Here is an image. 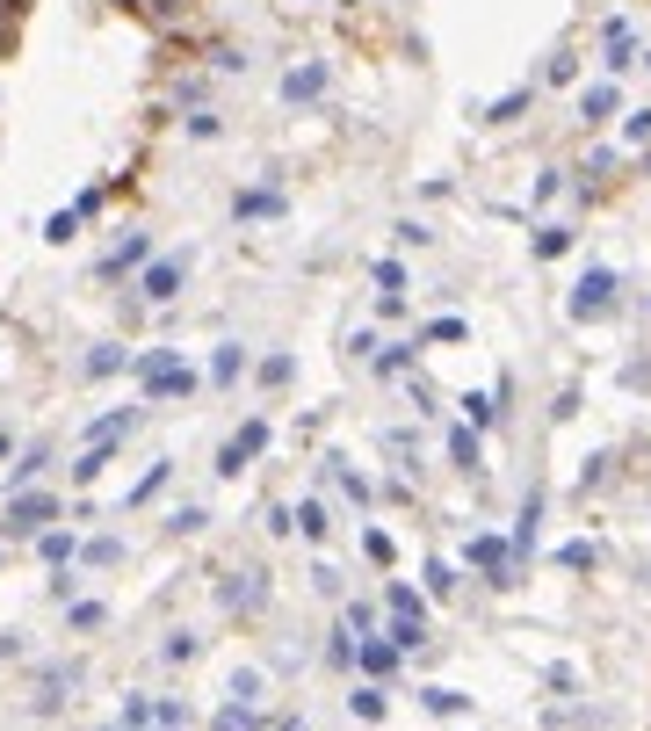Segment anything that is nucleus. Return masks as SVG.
Here are the masks:
<instances>
[{
	"instance_id": "nucleus-1",
	"label": "nucleus",
	"mask_w": 651,
	"mask_h": 731,
	"mask_svg": "<svg viewBox=\"0 0 651 731\" xmlns=\"http://www.w3.org/2000/svg\"><path fill=\"white\" fill-rule=\"evenodd\" d=\"M138 377H145V399H181V391H196V370H181L174 355H145Z\"/></svg>"
},
{
	"instance_id": "nucleus-2",
	"label": "nucleus",
	"mask_w": 651,
	"mask_h": 731,
	"mask_svg": "<svg viewBox=\"0 0 651 731\" xmlns=\"http://www.w3.org/2000/svg\"><path fill=\"white\" fill-rule=\"evenodd\" d=\"M268 449V428H261V420H246V428L225 442V449H217V471H225V478H239L246 464H254V456Z\"/></svg>"
},
{
	"instance_id": "nucleus-3",
	"label": "nucleus",
	"mask_w": 651,
	"mask_h": 731,
	"mask_svg": "<svg viewBox=\"0 0 651 731\" xmlns=\"http://www.w3.org/2000/svg\"><path fill=\"white\" fill-rule=\"evenodd\" d=\"M608 290H615V276H608V268H586V283L572 290V312H579V319L608 312Z\"/></svg>"
},
{
	"instance_id": "nucleus-4",
	"label": "nucleus",
	"mask_w": 651,
	"mask_h": 731,
	"mask_svg": "<svg viewBox=\"0 0 651 731\" xmlns=\"http://www.w3.org/2000/svg\"><path fill=\"white\" fill-rule=\"evenodd\" d=\"M138 290H145L152 304H167V297L181 290V261H152V268H145V283H138Z\"/></svg>"
},
{
	"instance_id": "nucleus-5",
	"label": "nucleus",
	"mask_w": 651,
	"mask_h": 731,
	"mask_svg": "<svg viewBox=\"0 0 651 731\" xmlns=\"http://www.w3.org/2000/svg\"><path fill=\"white\" fill-rule=\"evenodd\" d=\"M8 522H15V529H44V522H51V500H44V493H15Z\"/></svg>"
},
{
	"instance_id": "nucleus-6",
	"label": "nucleus",
	"mask_w": 651,
	"mask_h": 731,
	"mask_svg": "<svg viewBox=\"0 0 651 731\" xmlns=\"http://www.w3.org/2000/svg\"><path fill=\"white\" fill-rule=\"evenodd\" d=\"M391 616H398V623H420V630H427V608H420V594H413V587H391Z\"/></svg>"
},
{
	"instance_id": "nucleus-7",
	"label": "nucleus",
	"mask_w": 651,
	"mask_h": 731,
	"mask_svg": "<svg viewBox=\"0 0 651 731\" xmlns=\"http://www.w3.org/2000/svg\"><path fill=\"white\" fill-rule=\"evenodd\" d=\"M391 659H398V652H391V645H377V637H369V645H362V674H391Z\"/></svg>"
},
{
	"instance_id": "nucleus-8",
	"label": "nucleus",
	"mask_w": 651,
	"mask_h": 731,
	"mask_svg": "<svg viewBox=\"0 0 651 731\" xmlns=\"http://www.w3.org/2000/svg\"><path fill=\"white\" fill-rule=\"evenodd\" d=\"M210 731H254V710H246V703H232V710H217V724Z\"/></svg>"
},
{
	"instance_id": "nucleus-9",
	"label": "nucleus",
	"mask_w": 651,
	"mask_h": 731,
	"mask_svg": "<svg viewBox=\"0 0 651 731\" xmlns=\"http://www.w3.org/2000/svg\"><path fill=\"white\" fill-rule=\"evenodd\" d=\"M239 362H246L239 348H217V362H210V377H217V384H232V377H239Z\"/></svg>"
},
{
	"instance_id": "nucleus-10",
	"label": "nucleus",
	"mask_w": 651,
	"mask_h": 731,
	"mask_svg": "<svg viewBox=\"0 0 651 731\" xmlns=\"http://www.w3.org/2000/svg\"><path fill=\"white\" fill-rule=\"evenodd\" d=\"M557 565H572V572H586V565H594V543H565V551H557Z\"/></svg>"
},
{
	"instance_id": "nucleus-11",
	"label": "nucleus",
	"mask_w": 651,
	"mask_h": 731,
	"mask_svg": "<svg viewBox=\"0 0 651 731\" xmlns=\"http://www.w3.org/2000/svg\"><path fill=\"white\" fill-rule=\"evenodd\" d=\"M138 261H145V239H123V247L109 254V268H138Z\"/></svg>"
},
{
	"instance_id": "nucleus-12",
	"label": "nucleus",
	"mask_w": 651,
	"mask_h": 731,
	"mask_svg": "<svg viewBox=\"0 0 651 731\" xmlns=\"http://www.w3.org/2000/svg\"><path fill=\"white\" fill-rule=\"evenodd\" d=\"M160 485H167V464H152V471L138 478V493H131V507H138V500H152V493H160Z\"/></svg>"
},
{
	"instance_id": "nucleus-13",
	"label": "nucleus",
	"mask_w": 651,
	"mask_h": 731,
	"mask_svg": "<svg viewBox=\"0 0 651 731\" xmlns=\"http://www.w3.org/2000/svg\"><path fill=\"white\" fill-rule=\"evenodd\" d=\"M283 95H290V102H297V95H319V66H312V73H290Z\"/></svg>"
},
{
	"instance_id": "nucleus-14",
	"label": "nucleus",
	"mask_w": 651,
	"mask_h": 731,
	"mask_svg": "<svg viewBox=\"0 0 651 731\" xmlns=\"http://www.w3.org/2000/svg\"><path fill=\"white\" fill-rule=\"evenodd\" d=\"M109 370H123V355H116V348H102V355H87V377H109Z\"/></svg>"
},
{
	"instance_id": "nucleus-15",
	"label": "nucleus",
	"mask_w": 651,
	"mask_h": 731,
	"mask_svg": "<svg viewBox=\"0 0 651 731\" xmlns=\"http://www.w3.org/2000/svg\"><path fill=\"white\" fill-rule=\"evenodd\" d=\"M261 384H290V355H268L261 362Z\"/></svg>"
},
{
	"instance_id": "nucleus-16",
	"label": "nucleus",
	"mask_w": 651,
	"mask_h": 731,
	"mask_svg": "<svg viewBox=\"0 0 651 731\" xmlns=\"http://www.w3.org/2000/svg\"><path fill=\"white\" fill-rule=\"evenodd\" d=\"M102 464H109V449H87V456H80V464H73V478H80V485H87V478H95V471H102Z\"/></svg>"
},
{
	"instance_id": "nucleus-17",
	"label": "nucleus",
	"mask_w": 651,
	"mask_h": 731,
	"mask_svg": "<svg viewBox=\"0 0 651 731\" xmlns=\"http://www.w3.org/2000/svg\"><path fill=\"white\" fill-rule=\"evenodd\" d=\"M44 558H51V565H66V558H73V536H58V529H51V536H44Z\"/></svg>"
},
{
	"instance_id": "nucleus-18",
	"label": "nucleus",
	"mask_w": 651,
	"mask_h": 731,
	"mask_svg": "<svg viewBox=\"0 0 651 731\" xmlns=\"http://www.w3.org/2000/svg\"><path fill=\"white\" fill-rule=\"evenodd\" d=\"M355 717H384V695L377 688H355Z\"/></svg>"
}]
</instances>
